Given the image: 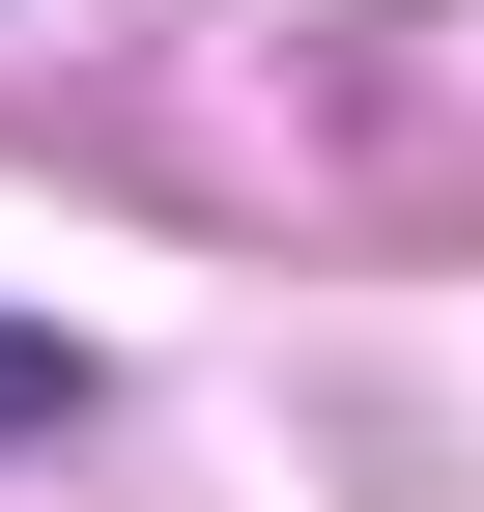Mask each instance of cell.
I'll list each match as a JSON object with an SVG mask.
<instances>
[{"mask_svg":"<svg viewBox=\"0 0 484 512\" xmlns=\"http://www.w3.org/2000/svg\"><path fill=\"white\" fill-rule=\"evenodd\" d=\"M29 427H86V342H57V313H0V456H29Z\"/></svg>","mask_w":484,"mask_h":512,"instance_id":"6da1fadb","label":"cell"}]
</instances>
